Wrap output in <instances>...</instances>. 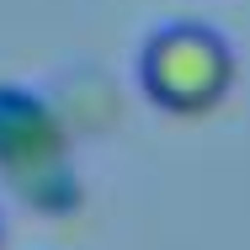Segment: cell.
Here are the masks:
<instances>
[{
  "instance_id": "6da1fadb",
  "label": "cell",
  "mask_w": 250,
  "mask_h": 250,
  "mask_svg": "<svg viewBox=\"0 0 250 250\" xmlns=\"http://www.w3.org/2000/svg\"><path fill=\"white\" fill-rule=\"evenodd\" d=\"M234 48L197 21H176V27H160L144 53H139V85L160 112H176V117H202L213 112L218 101L234 91Z\"/></svg>"
}]
</instances>
